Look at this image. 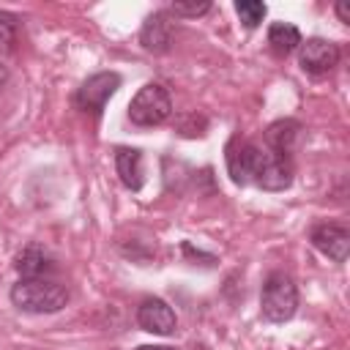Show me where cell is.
Returning <instances> with one entry per match:
<instances>
[{
	"instance_id": "9",
	"label": "cell",
	"mask_w": 350,
	"mask_h": 350,
	"mask_svg": "<svg viewBox=\"0 0 350 350\" xmlns=\"http://www.w3.org/2000/svg\"><path fill=\"white\" fill-rule=\"evenodd\" d=\"M137 325L148 334H159V336H170L178 325L175 312L167 301L161 298H145L137 309Z\"/></svg>"
},
{
	"instance_id": "2",
	"label": "cell",
	"mask_w": 350,
	"mask_h": 350,
	"mask_svg": "<svg viewBox=\"0 0 350 350\" xmlns=\"http://www.w3.org/2000/svg\"><path fill=\"white\" fill-rule=\"evenodd\" d=\"M295 312H298V287H295V282L287 273L273 271L262 282V293H260V314H262V320L287 323Z\"/></svg>"
},
{
	"instance_id": "15",
	"label": "cell",
	"mask_w": 350,
	"mask_h": 350,
	"mask_svg": "<svg viewBox=\"0 0 350 350\" xmlns=\"http://www.w3.org/2000/svg\"><path fill=\"white\" fill-rule=\"evenodd\" d=\"M235 14H238V19L243 22V27L254 30V27L265 19L268 5L260 3V0H238V3H235Z\"/></svg>"
},
{
	"instance_id": "16",
	"label": "cell",
	"mask_w": 350,
	"mask_h": 350,
	"mask_svg": "<svg viewBox=\"0 0 350 350\" xmlns=\"http://www.w3.org/2000/svg\"><path fill=\"white\" fill-rule=\"evenodd\" d=\"M208 11H211V3L208 0H175L170 5V14L183 16V19H197V16L208 14Z\"/></svg>"
},
{
	"instance_id": "3",
	"label": "cell",
	"mask_w": 350,
	"mask_h": 350,
	"mask_svg": "<svg viewBox=\"0 0 350 350\" xmlns=\"http://www.w3.org/2000/svg\"><path fill=\"white\" fill-rule=\"evenodd\" d=\"M170 115H172V98H170L167 88L159 85V82L142 85V88L134 93L131 104H129V120H131L134 126H142V129L159 126V123H164Z\"/></svg>"
},
{
	"instance_id": "7",
	"label": "cell",
	"mask_w": 350,
	"mask_h": 350,
	"mask_svg": "<svg viewBox=\"0 0 350 350\" xmlns=\"http://www.w3.org/2000/svg\"><path fill=\"white\" fill-rule=\"evenodd\" d=\"M309 241L320 254H325L334 262H345L350 254V232L342 224H334V221L314 224L309 232Z\"/></svg>"
},
{
	"instance_id": "11",
	"label": "cell",
	"mask_w": 350,
	"mask_h": 350,
	"mask_svg": "<svg viewBox=\"0 0 350 350\" xmlns=\"http://www.w3.org/2000/svg\"><path fill=\"white\" fill-rule=\"evenodd\" d=\"M14 268L22 273V279H52V273L57 271V262L41 243H27L16 254Z\"/></svg>"
},
{
	"instance_id": "1",
	"label": "cell",
	"mask_w": 350,
	"mask_h": 350,
	"mask_svg": "<svg viewBox=\"0 0 350 350\" xmlns=\"http://www.w3.org/2000/svg\"><path fill=\"white\" fill-rule=\"evenodd\" d=\"M8 295L11 304L27 314H52L68 304V287L55 279H19Z\"/></svg>"
},
{
	"instance_id": "4",
	"label": "cell",
	"mask_w": 350,
	"mask_h": 350,
	"mask_svg": "<svg viewBox=\"0 0 350 350\" xmlns=\"http://www.w3.org/2000/svg\"><path fill=\"white\" fill-rule=\"evenodd\" d=\"M120 88V74L118 71H98L93 77H88L77 96H74V104L82 109V112H90V115H101L107 101L115 96V90Z\"/></svg>"
},
{
	"instance_id": "5",
	"label": "cell",
	"mask_w": 350,
	"mask_h": 350,
	"mask_svg": "<svg viewBox=\"0 0 350 350\" xmlns=\"http://www.w3.org/2000/svg\"><path fill=\"white\" fill-rule=\"evenodd\" d=\"M262 148H257L254 142H241V139H232L227 145V172L232 178V183L238 186H246V183H254L257 172H260V164H262Z\"/></svg>"
},
{
	"instance_id": "20",
	"label": "cell",
	"mask_w": 350,
	"mask_h": 350,
	"mask_svg": "<svg viewBox=\"0 0 350 350\" xmlns=\"http://www.w3.org/2000/svg\"><path fill=\"white\" fill-rule=\"evenodd\" d=\"M5 82H8V68H5L3 63H0V90L5 88Z\"/></svg>"
},
{
	"instance_id": "18",
	"label": "cell",
	"mask_w": 350,
	"mask_h": 350,
	"mask_svg": "<svg viewBox=\"0 0 350 350\" xmlns=\"http://www.w3.org/2000/svg\"><path fill=\"white\" fill-rule=\"evenodd\" d=\"M336 16H339L345 25L350 22V8H347V3H336Z\"/></svg>"
},
{
	"instance_id": "6",
	"label": "cell",
	"mask_w": 350,
	"mask_h": 350,
	"mask_svg": "<svg viewBox=\"0 0 350 350\" xmlns=\"http://www.w3.org/2000/svg\"><path fill=\"white\" fill-rule=\"evenodd\" d=\"M339 63V46L328 38H306L298 46V66L306 74H328Z\"/></svg>"
},
{
	"instance_id": "12",
	"label": "cell",
	"mask_w": 350,
	"mask_h": 350,
	"mask_svg": "<svg viewBox=\"0 0 350 350\" xmlns=\"http://www.w3.org/2000/svg\"><path fill=\"white\" fill-rule=\"evenodd\" d=\"M301 137V123L293 120V118H284V120H276L265 129V145L268 150L279 153V156H287L295 150V142Z\"/></svg>"
},
{
	"instance_id": "17",
	"label": "cell",
	"mask_w": 350,
	"mask_h": 350,
	"mask_svg": "<svg viewBox=\"0 0 350 350\" xmlns=\"http://www.w3.org/2000/svg\"><path fill=\"white\" fill-rule=\"evenodd\" d=\"M16 27H19V16L0 8V46H8V44L14 41Z\"/></svg>"
},
{
	"instance_id": "19",
	"label": "cell",
	"mask_w": 350,
	"mask_h": 350,
	"mask_svg": "<svg viewBox=\"0 0 350 350\" xmlns=\"http://www.w3.org/2000/svg\"><path fill=\"white\" fill-rule=\"evenodd\" d=\"M137 350H175V347H170V345H142Z\"/></svg>"
},
{
	"instance_id": "13",
	"label": "cell",
	"mask_w": 350,
	"mask_h": 350,
	"mask_svg": "<svg viewBox=\"0 0 350 350\" xmlns=\"http://www.w3.org/2000/svg\"><path fill=\"white\" fill-rule=\"evenodd\" d=\"M115 170L126 189L139 191L142 189V150L137 148H118L115 150Z\"/></svg>"
},
{
	"instance_id": "8",
	"label": "cell",
	"mask_w": 350,
	"mask_h": 350,
	"mask_svg": "<svg viewBox=\"0 0 350 350\" xmlns=\"http://www.w3.org/2000/svg\"><path fill=\"white\" fill-rule=\"evenodd\" d=\"M172 36H175V19L170 11H153L145 22H142V30H139V44L145 52H153V55H164L172 44Z\"/></svg>"
},
{
	"instance_id": "14",
	"label": "cell",
	"mask_w": 350,
	"mask_h": 350,
	"mask_svg": "<svg viewBox=\"0 0 350 350\" xmlns=\"http://www.w3.org/2000/svg\"><path fill=\"white\" fill-rule=\"evenodd\" d=\"M301 30L293 25V22H273L268 27V46L276 52V55H290L301 46Z\"/></svg>"
},
{
	"instance_id": "10",
	"label": "cell",
	"mask_w": 350,
	"mask_h": 350,
	"mask_svg": "<svg viewBox=\"0 0 350 350\" xmlns=\"http://www.w3.org/2000/svg\"><path fill=\"white\" fill-rule=\"evenodd\" d=\"M254 183L260 189H265V191H284L293 183V164H290V159L265 148L262 164H260V172L254 178Z\"/></svg>"
}]
</instances>
